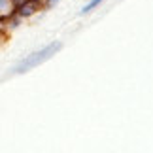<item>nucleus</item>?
I'll use <instances>...</instances> for the list:
<instances>
[{"label":"nucleus","mask_w":153,"mask_h":153,"mask_svg":"<svg viewBox=\"0 0 153 153\" xmlns=\"http://www.w3.org/2000/svg\"><path fill=\"white\" fill-rule=\"evenodd\" d=\"M61 49V44H49V45H45L44 49H40V51H34L30 53L28 57H25L23 61L15 66V74H23V72H28V70H32V68H36L38 64H42L45 62L48 59H51L55 53Z\"/></svg>","instance_id":"1"},{"label":"nucleus","mask_w":153,"mask_h":153,"mask_svg":"<svg viewBox=\"0 0 153 153\" xmlns=\"http://www.w3.org/2000/svg\"><path fill=\"white\" fill-rule=\"evenodd\" d=\"M40 8V2H36V0H21L19 4H17V11L15 15L19 17H30L38 11Z\"/></svg>","instance_id":"2"},{"label":"nucleus","mask_w":153,"mask_h":153,"mask_svg":"<svg viewBox=\"0 0 153 153\" xmlns=\"http://www.w3.org/2000/svg\"><path fill=\"white\" fill-rule=\"evenodd\" d=\"M102 2H104V0H89V2H87L83 8H81V13H89V11H93L95 8H98Z\"/></svg>","instance_id":"3"},{"label":"nucleus","mask_w":153,"mask_h":153,"mask_svg":"<svg viewBox=\"0 0 153 153\" xmlns=\"http://www.w3.org/2000/svg\"><path fill=\"white\" fill-rule=\"evenodd\" d=\"M59 2V0H45V6H48V8H49V6H53V4H57Z\"/></svg>","instance_id":"4"},{"label":"nucleus","mask_w":153,"mask_h":153,"mask_svg":"<svg viewBox=\"0 0 153 153\" xmlns=\"http://www.w3.org/2000/svg\"><path fill=\"white\" fill-rule=\"evenodd\" d=\"M36 2H42V0H36Z\"/></svg>","instance_id":"5"}]
</instances>
